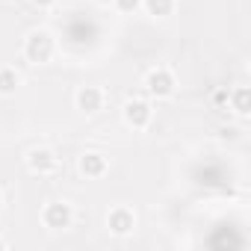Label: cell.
I'll return each instance as SVG.
<instances>
[{"label":"cell","mask_w":251,"mask_h":251,"mask_svg":"<svg viewBox=\"0 0 251 251\" xmlns=\"http://www.w3.org/2000/svg\"><path fill=\"white\" fill-rule=\"evenodd\" d=\"M53 53H56V39H53L48 30H33V33L24 39V56H27V62L45 65V62L53 59Z\"/></svg>","instance_id":"cell-1"},{"label":"cell","mask_w":251,"mask_h":251,"mask_svg":"<svg viewBox=\"0 0 251 251\" xmlns=\"http://www.w3.org/2000/svg\"><path fill=\"white\" fill-rule=\"evenodd\" d=\"M145 92H148L151 98H157V100L172 98V95L177 92V80H175L172 68H166V65L151 68V71L145 74Z\"/></svg>","instance_id":"cell-2"},{"label":"cell","mask_w":251,"mask_h":251,"mask_svg":"<svg viewBox=\"0 0 251 251\" xmlns=\"http://www.w3.org/2000/svg\"><path fill=\"white\" fill-rule=\"evenodd\" d=\"M121 118H124L127 127L145 130L148 124H151V118H154V109H151V103L145 98H127V100H124V106H121Z\"/></svg>","instance_id":"cell-3"},{"label":"cell","mask_w":251,"mask_h":251,"mask_svg":"<svg viewBox=\"0 0 251 251\" xmlns=\"http://www.w3.org/2000/svg\"><path fill=\"white\" fill-rule=\"evenodd\" d=\"M74 222V207L68 201H50L42 207V225L48 230H65Z\"/></svg>","instance_id":"cell-4"},{"label":"cell","mask_w":251,"mask_h":251,"mask_svg":"<svg viewBox=\"0 0 251 251\" xmlns=\"http://www.w3.org/2000/svg\"><path fill=\"white\" fill-rule=\"evenodd\" d=\"M106 230L112 236H130L136 230V213L124 204H115L109 213H106Z\"/></svg>","instance_id":"cell-5"},{"label":"cell","mask_w":251,"mask_h":251,"mask_svg":"<svg viewBox=\"0 0 251 251\" xmlns=\"http://www.w3.org/2000/svg\"><path fill=\"white\" fill-rule=\"evenodd\" d=\"M27 169L33 172V175H53L56 169H59V157L50 151V148H45V145H39V148H33L30 154H27Z\"/></svg>","instance_id":"cell-6"},{"label":"cell","mask_w":251,"mask_h":251,"mask_svg":"<svg viewBox=\"0 0 251 251\" xmlns=\"http://www.w3.org/2000/svg\"><path fill=\"white\" fill-rule=\"evenodd\" d=\"M74 100H77V109L83 115H98L103 109V89L100 86H80Z\"/></svg>","instance_id":"cell-7"},{"label":"cell","mask_w":251,"mask_h":251,"mask_svg":"<svg viewBox=\"0 0 251 251\" xmlns=\"http://www.w3.org/2000/svg\"><path fill=\"white\" fill-rule=\"evenodd\" d=\"M77 169H80V175L83 177H103L106 175V169H109V160H106V154H100V151H83L80 154V160H77Z\"/></svg>","instance_id":"cell-8"},{"label":"cell","mask_w":251,"mask_h":251,"mask_svg":"<svg viewBox=\"0 0 251 251\" xmlns=\"http://www.w3.org/2000/svg\"><path fill=\"white\" fill-rule=\"evenodd\" d=\"M227 103L239 118H248L251 115V92H248V86H236L233 92H227Z\"/></svg>","instance_id":"cell-9"},{"label":"cell","mask_w":251,"mask_h":251,"mask_svg":"<svg viewBox=\"0 0 251 251\" xmlns=\"http://www.w3.org/2000/svg\"><path fill=\"white\" fill-rule=\"evenodd\" d=\"M18 86H21V74L15 68H9V65H0V98L15 95Z\"/></svg>","instance_id":"cell-10"},{"label":"cell","mask_w":251,"mask_h":251,"mask_svg":"<svg viewBox=\"0 0 251 251\" xmlns=\"http://www.w3.org/2000/svg\"><path fill=\"white\" fill-rule=\"evenodd\" d=\"M177 6V0H142V9L151 18H169Z\"/></svg>","instance_id":"cell-11"},{"label":"cell","mask_w":251,"mask_h":251,"mask_svg":"<svg viewBox=\"0 0 251 251\" xmlns=\"http://www.w3.org/2000/svg\"><path fill=\"white\" fill-rule=\"evenodd\" d=\"M115 9L121 15H133V12L142 9V0H115Z\"/></svg>","instance_id":"cell-12"},{"label":"cell","mask_w":251,"mask_h":251,"mask_svg":"<svg viewBox=\"0 0 251 251\" xmlns=\"http://www.w3.org/2000/svg\"><path fill=\"white\" fill-rule=\"evenodd\" d=\"M30 3H33L36 9H53V6H56V0H30Z\"/></svg>","instance_id":"cell-13"},{"label":"cell","mask_w":251,"mask_h":251,"mask_svg":"<svg viewBox=\"0 0 251 251\" xmlns=\"http://www.w3.org/2000/svg\"><path fill=\"white\" fill-rule=\"evenodd\" d=\"M213 100H216V103H227V92H225V89H222V92H216V98H213Z\"/></svg>","instance_id":"cell-14"},{"label":"cell","mask_w":251,"mask_h":251,"mask_svg":"<svg viewBox=\"0 0 251 251\" xmlns=\"http://www.w3.org/2000/svg\"><path fill=\"white\" fill-rule=\"evenodd\" d=\"M3 248H9V239H3V236H0V251H3Z\"/></svg>","instance_id":"cell-15"},{"label":"cell","mask_w":251,"mask_h":251,"mask_svg":"<svg viewBox=\"0 0 251 251\" xmlns=\"http://www.w3.org/2000/svg\"><path fill=\"white\" fill-rule=\"evenodd\" d=\"M0 207H3V192H0Z\"/></svg>","instance_id":"cell-16"}]
</instances>
